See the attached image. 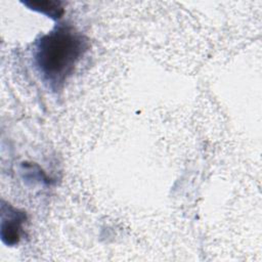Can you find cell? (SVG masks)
Returning a JSON list of instances; mask_svg holds the SVG:
<instances>
[{"instance_id": "7a4b0ae2", "label": "cell", "mask_w": 262, "mask_h": 262, "mask_svg": "<svg viewBox=\"0 0 262 262\" xmlns=\"http://www.w3.org/2000/svg\"><path fill=\"white\" fill-rule=\"evenodd\" d=\"M26 221L27 214L25 211L1 201L0 236L5 245L12 247L19 243Z\"/></svg>"}, {"instance_id": "3957f363", "label": "cell", "mask_w": 262, "mask_h": 262, "mask_svg": "<svg viewBox=\"0 0 262 262\" xmlns=\"http://www.w3.org/2000/svg\"><path fill=\"white\" fill-rule=\"evenodd\" d=\"M31 10L45 14L52 19H59L64 13L62 2L59 0H26L23 1Z\"/></svg>"}, {"instance_id": "6da1fadb", "label": "cell", "mask_w": 262, "mask_h": 262, "mask_svg": "<svg viewBox=\"0 0 262 262\" xmlns=\"http://www.w3.org/2000/svg\"><path fill=\"white\" fill-rule=\"evenodd\" d=\"M89 48L85 35L72 25L58 24L35 42L34 63L47 87L57 92Z\"/></svg>"}]
</instances>
